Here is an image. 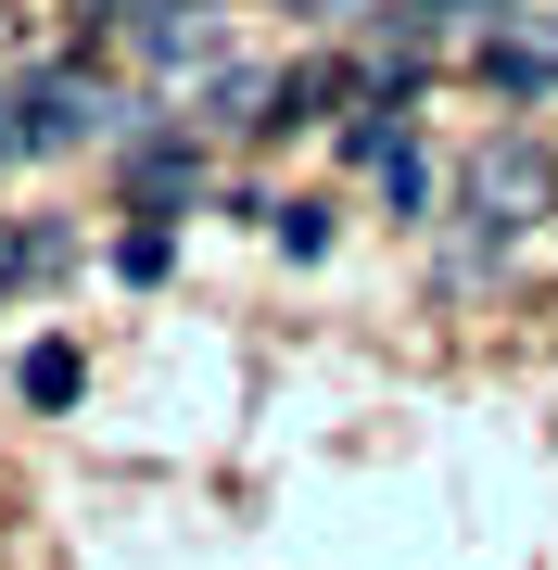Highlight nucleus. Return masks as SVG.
<instances>
[{"instance_id":"f257e3e1","label":"nucleus","mask_w":558,"mask_h":570,"mask_svg":"<svg viewBox=\"0 0 558 570\" xmlns=\"http://www.w3.org/2000/svg\"><path fill=\"white\" fill-rule=\"evenodd\" d=\"M457 216H470V242H533L558 216V153L533 127H508V140L470 153V178H457Z\"/></svg>"},{"instance_id":"f03ea898","label":"nucleus","mask_w":558,"mask_h":570,"mask_svg":"<svg viewBox=\"0 0 558 570\" xmlns=\"http://www.w3.org/2000/svg\"><path fill=\"white\" fill-rule=\"evenodd\" d=\"M115 89L89 77V63H39V77H0V153H63L89 140V115H102Z\"/></svg>"},{"instance_id":"7ed1b4c3","label":"nucleus","mask_w":558,"mask_h":570,"mask_svg":"<svg viewBox=\"0 0 558 570\" xmlns=\"http://www.w3.org/2000/svg\"><path fill=\"white\" fill-rule=\"evenodd\" d=\"M127 51L166 63V77H204L228 51V26H216V0H127Z\"/></svg>"},{"instance_id":"20e7f679","label":"nucleus","mask_w":558,"mask_h":570,"mask_svg":"<svg viewBox=\"0 0 558 570\" xmlns=\"http://www.w3.org/2000/svg\"><path fill=\"white\" fill-rule=\"evenodd\" d=\"M190 190H204V153H190V127H153V140H127V204H140V216H178Z\"/></svg>"},{"instance_id":"39448f33","label":"nucleus","mask_w":558,"mask_h":570,"mask_svg":"<svg viewBox=\"0 0 558 570\" xmlns=\"http://www.w3.org/2000/svg\"><path fill=\"white\" fill-rule=\"evenodd\" d=\"M482 77H496L508 102H533V89L558 77V26H496V39H482Z\"/></svg>"},{"instance_id":"423d86ee","label":"nucleus","mask_w":558,"mask_h":570,"mask_svg":"<svg viewBox=\"0 0 558 570\" xmlns=\"http://www.w3.org/2000/svg\"><path fill=\"white\" fill-rule=\"evenodd\" d=\"M13 381H26V406H77V393H89V355H77V343H39Z\"/></svg>"},{"instance_id":"0eeeda50","label":"nucleus","mask_w":558,"mask_h":570,"mask_svg":"<svg viewBox=\"0 0 558 570\" xmlns=\"http://www.w3.org/2000/svg\"><path fill=\"white\" fill-rule=\"evenodd\" d=\"M63 242H51V228H26V216H0V292H13V279H39V266H51Z\"/></svg>"},{"instance_id":"6e6552de","label":"nucleus","mask_w":558,"mask_h":570,"mask_svg":"<svg viewBox=\"0 0 558 570\" xmlns=\"http://www.w3.org/2000/svg\"><path fill=\"white\" fill-rule=\"evenodd\" d=\"M280 254H292V266L331 254V204H280Z\"/></svg>"},{"instance_id":"1a4fd4ad","label":"nucleus","mask_w":558,"mask_h":570,"mask_svg":"<svg viewBox=\"0 0 558 570\" xmlns=\"http://www.w3.org/2000/svg\"><path fill=\"white\" fill-rule=\"evenodd\" d=\"M166 254H178V242H166V216H140V228L115 242V266H127V279H166Z\"/></svg>"},{"instance_id":"9d476101","label":"nucleus","mask_w":558,"mask_h":570,"mask_svg":"<svg viewBox=\"0 0 558 570\" xmlns=\"http://www.w3.org/2000/svg\"><path fill=\"white\" fill-rule=\"evenodd\" d=\"M407 13H419V26H444V13H457V26H482V13H508V0H407Z\"/></svg>"},{"instance_id":"9b49d317","label":"nucleus","mask_w":558,"mask_h":570,"mask_svg":"<svg viewBox=\"0 0 558 570\" xmlns=\"http://www.w3.org/2000/svg\"><path fill=\"white\" fill-rule=\"evenodd\" d=\"M305 13H343V26H355V0H305Z\"/></svg>"}]
</instances>
